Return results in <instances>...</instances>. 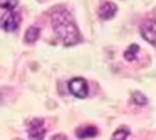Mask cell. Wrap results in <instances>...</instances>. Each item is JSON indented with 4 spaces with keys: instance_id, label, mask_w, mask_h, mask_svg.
Masks as SVG:
<instances>
[{
    "instance_id": "6",
    "label": "cell",
    "mask_w": 156,
    "mask_h": 140,
    "mask_svg": "<svg viewBox=\"0 0 156 140\" xmlns=\"http://www.w3.org/2000/svg\"><path fill=\"white\" fill-rule=\"evenodd\" d=\"M117 12V5L112 1H101L99 9H98V15L102 19H111Z\"/></svg>"
},
{
    "instance_id": "12",
    "label": "cell",
    "mask_w": 156,
    "mask_h": 140,
    "mask_svg": "<svg viewBox=\"0 0 156 140\" xmlns=\"http://www.w3.org/2000/svg\"><path fill=\"white\" fill-rule=\"evenodd\" d=\"M17 5H18V0H0V7L6 9L7 11L15 10Z\"/></svg>"
},
{
    "instance_id": "2",
    "label": "cell",
    "mask_w": 156,
    "mask_h": 140,
    "mask_svg": "<svg viewBox=\"0 0 156 140\" xmlns=\"http://www.w3.org/2000/svg\"><path fill=\"white\" fill-rule=\"evenodd\" d=\"M21 23V15L15 10H10L0 18V27L5 32H15L18 29Z\"/></svg>"
},
{
    "instance_id": "3",
    "label": "cell",
    "mask_w": 156,
    "mask_h": 140,
    "mask_svg": "<svg viewBox=\"0 0 156 140\" xmlns=\"http://www.w3.org/2000/svg\"><path fill=\"white\" fill-rule=\"evenodd\" d=\"M68 90L73 96H76L78 99H85L89 94L88 83L84 78H80V77L72 78L68 82Z\"/></svg>"
},
{
    "instance_id": "5",
    "label": "cell",
    "mask_w": 156,
    "mask_h": 140,
    "mask_svg": "<svg viewBox=\"0 0 156 140\" xmlns=\"http://www.w3.org/2000/svg\"><path fill=\"white\" fill-rule=\"evenodd\" d=\"M140 34L144 40H146L152 46H156V21L147 19L140 26Z\"/></svg>"
},
{
    "instance_id": "13",
    "label": "cell",
    "mask_w": 156,
    "mask_h": 140,
    "mask_svg": "<svg viewBox=\"0 0 156 140\" xmlns=\"http://www.w3.org/2000/svg\"><path fill=\"white\" fill-rule=\"evenodd\" d=\"M50 140H67L65 134H55Z\"/></svg>"
},
{
    "instance_id": "10",
    "label": "cell",
    "mask_w": 156,
    "mask_h": 140,
    "mask_svg": "<svg viewBox=\"0 0 156 140\" xmlns=\"http://www.w3.org/2000/svg\"><path fill=\"white\" fill-rule=\"evenodd\" d=\"M139 45L138 44H130L127 50L124 51V58L127 61H134L136 58V55H138V51H139Z\"/></svg>"
},
{
    "instance_id": "9",
    "label": "cell",
    "mask_w": 156,
    "mask_h": 140,
    "mask_svg": "<svg viewBox=\"0 0 156 140\" xmlns=\"http://www.w3.org/2000/svg\"><path fill=\"white\" fill-rule=\"evenodd\" d=\"M129 134H130L129 128H127V127H119L112 134L111 140H127V138L129 136Z\"/></svg>"
},
{
    "instance_id": "4",
    "label": "cell",
    "mask_w": 156,
    "mask_h": 140,
    "mask_svg": "<svg viewBox=\"0 0 156 140\" xmlns=\"http://www.w3.org/2000/svg\"><path fill=\"white\" fill-rule=\"evenodd\" d=\"M46 129L44 125V119L34 118L28 123V136L29 140H44Z\"/></svg>"
},
{
    "instance_id": "8",
    "label": "cell",
    "mask_w": 156,
    "mask_h": 140,
    "mask_svg": "<svg viewBox=\"0 0 156 140\" xmlns=\"http://www.w3.org/2000/svg\"><path fill=\"white\" fill-rule=\"evenodd\" d=\"M39 35H40V29H39L38 27H35V26H32V27H29V28L26 30L24 41H26L27 44H33V43H35V41L38 40Z\"/></svg>"
},
{
    "instance_id": "11",
    "label": "cell",
    "mask_w": 156,
    "mask_h": 140,
    "mask_svg": "<svg viewBox=\"0 0 156 140\" xmlns=\"http://www.w3.org/2000/svg\"><path fill=\"white\" fill-rule=\"evenodd\" d=\"M132 101H133L134 103L139 105V106H144V105L147 103L146 96H145L143 93H140V91H134V93L132 94Z\"/></svg>"
},
{
    "instance_id": "7",
    "label": "cell",
    "mask_w": 156,
    "mask_h": 140,
    "mask_svg": "<svg viewBox=\"0 0 156 140\" xmlns=\"http://www.w3.org/2000/svg\"><path fill=\"white\" fill-rule=\"evenodd\" d=\"M99 133L98 128L94 127V125H84V127H80L76 130V135L77 138L79 139H88V138H94Z\"/></svg>"
},
{
    "instance_id": "1",
    "label": "cell",
    "mask_w": 156,
    "mask_h": 140,
    "mask_svg": "<svg viewBox=\"0 0 156 140\" xmlns=\"http://www.w3.org/2000/svg\"><path fill=\"white\" fill-rule=\"evenodd\" d=\"M50 21L52 29L57 38L66 46H72L80 43L82 37L79 29L67 9L63 6H56L50 13Z\"/></svg>"
}]
</instances>
